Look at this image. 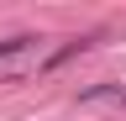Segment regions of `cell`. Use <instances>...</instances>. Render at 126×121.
Listing matches in <instances>:
<instances>
[{"label": "cell", "mask_w": 126, "mask_h": 121, "mask_svg": "<svg viewBox=\"0 0 126 121\" xmlns=\"http://www.w3.org/2000/svg\"><path fill=\"white\" fill-rule=\"evenodd\" d=\"M89 42H94V37H74V42H63V48H58L53 58H47V69H58V63H68V58H74V53H84Z\"/></svg>", "instance_id": "6da1fadb"}, {"label": "cell", "mask_w": 126, "mask_h": 121, "mask_svg": "<svg viewBox=\"0 0 126 121\" xmlns=\"http://www.w3.org/2000/svg\"><path fill=\"white\" fill-rule=\"evenodd\" d=\"M32 42H37V37H26V32H16V37H5V42H0V58H11V53H26Z\"/></svg>", "instance_id": "7a4b0ae2"}]
</instances>
